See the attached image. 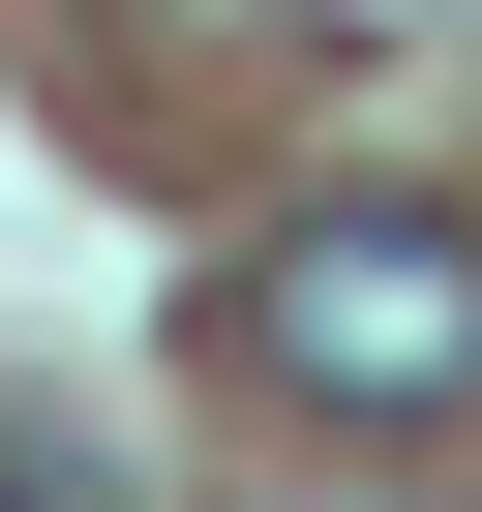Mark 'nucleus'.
I'll list each match as a JSON object with an SVG mask.
<instances>
[{
	"label": "nucleus",
	"instance_id": "f257e3e1",
	"mask_svg": "<svg viewBox=\"0 0 482 512\" xmlns=\"http://www.w3.org/2000/svg\"><path fill=\"white\" fill-rule=\"evenodd\" d=\"M241 362H272L302 422H452L482 392V211H272Z\"/></svg>",
	"mask_w": 482,
	"mask_h": 512
}]
</instances>
